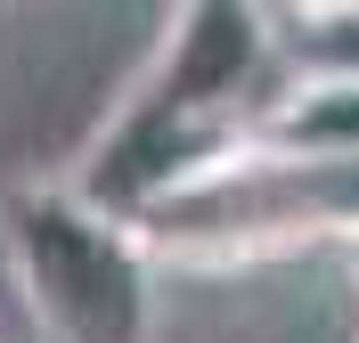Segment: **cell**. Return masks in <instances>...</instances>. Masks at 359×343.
Listing matches in <instances>:
<instances>
[{
	"label": "cell",
	"mask_w": 359,
	"mask_h": 343,
	"mask_svg": "<svg viewBox=\"0 0 359 343\" xmlns=\"http://www.w3.org/2000/svg\"><path fill=\"white\" fill-rule=\"evenodd\" d=\"M0 253L49 343H147L156 262L66 172L0 188Z\"/></svg>",
	"instance_id": "1"
},
{
	"label": "cell",
	"mask_w": 359,
	"mask_h": 343,
	"mask_svg": "<svg viewBox=\"0 0 359 343\" xmlns=\"http://www.w3.org/2000/svg\"><path fill=\"white\" fill-rule=\"evenodd\" d=\"M269 74V33L262 8H172L156 58L139 74V90L123 107L156 114V123H188V131H253V90Z\"/></svg>",
	"instance_id": "2"
},
{
	"label": "cell",
	"mask_w": 359,
	"mask_h": 343,
	"mask_svg": "<svg viewBox=\"0 0 359 343\" xmlns=\"http://www.w3.org/2000/svg\"><path fill=\"white\" fill-rule=\"evenodd\" d=\"M253 147L294 163H359V74H302L253 114Z\"/></svg>",
	"instance_id": "3"
},
{
	"label": "cell",
	"mask_w": 359,
	"mask_h": 343,
	"mask_svg": "<svg viewBox=\"0 0 359 343\" xmlns=\"http://www.w3.org/2000/svg\"><path fill=\"white\" fill-rule=\"evenodd\" d=\"M343 246H351V270H359V229H351V237H343Z\"/></svg>",
	"instance_id": "4"
}]
</instances>
